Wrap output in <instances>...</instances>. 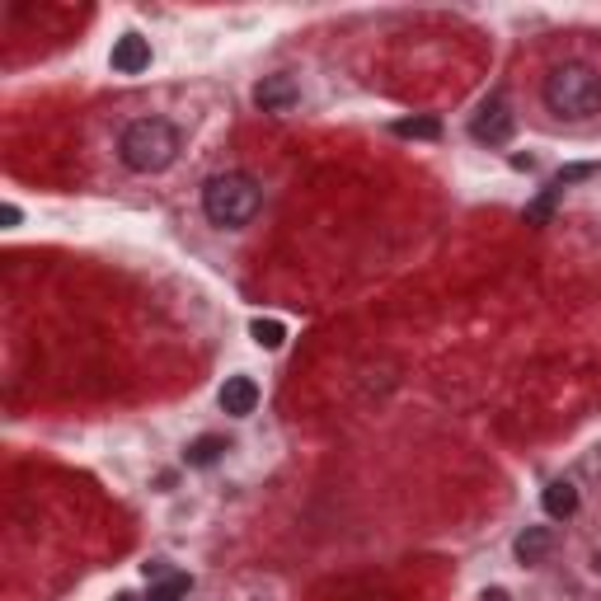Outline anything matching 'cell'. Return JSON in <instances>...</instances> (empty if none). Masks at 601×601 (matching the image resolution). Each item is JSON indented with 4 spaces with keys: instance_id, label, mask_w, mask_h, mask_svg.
<instances>
[{
    "instance_id": "cell-1",
    "label": "cell",
    "mask_w": 601,
    "mask_h": 601,
    "mask_svg": "<svg viewBox=\"0 0 601 601\" xmlns=\"http://www.w3.org/2000/svg\"><path fill=\"white\" fill-rule=\"evenodd\" d=\"M545 104L550 113L569 118V123H583L592 113H601V76L583 62H564L545 76Z\"/></svg>"
},
{
    "instance_id": "cell-2",
    "label": "cell",
    "mask_w": 601,
    "mask_h": 601,
    "mask_svg": "<svg viewBox=\"0 0 601 601\" xmlns=\"http://www.w3.org/2000/svg\"><path fill=\"white\" fill-rule=\"evenodd\" d=\"M118 151H123L127 170L160 174V170H170L174 155H179V127L165 123V118H137V123L123 132Z\"/></svg>"
},
{
    "instance_id": "cell-3",
    "label": "cell",
    "mask_w": 601,
    "mask_h": 601,
    "mask_svg": "<svg viewBox=\"0 0 601 601\" xmlns=\"http://www.w3.org/2000/svg\"><path fill=\"white\" fill-rule=\"evenodd\" d=\"M259 202H263V193L249 174H216V179H207V188H202V212H207V221H212V226H226V231L249 226L254 212H259Z\"/></svg>"
},
{
    "instance_id": "cell-4",
    "label": "cell",
    "mask_w": 601,
    "mask_h": 601,
    "mask_svg": "<svg viewBox=\"0 0 601 601\" xmlns=\"http://www.w3.org/2000/svg\"><path fill=\"white\" fill-rule=\"evenodd\" d=\"M475 141H489V146H503V141L512 137V113L503 99H489V104L479 108V118H475Z\"/></svg>"
},
{
    "instance_id": "cell-5",
    "label": "cell",
    "mask_w": 601,
    "mask_h": 601,
    "mask_svg": "<svg viewBox=\"0 0 601 601\" xmlns=\"http://www.w3.org/2000/svg\"><path fill=\"white\" fill-rule=\"evenodd\" d=\"M151 66V43L141 38V33H123L118 43H113V71L118 76H141Z\"/></svg>"
},
{
    "instance_id": "cell-6",
    "label": "cell",
    "mask_w": 601,
    "mask_h": 601,
    "mask_svg": "<svg viewBox=\"0 0 601 601\" xmlns=\"http://www.w3.org/2000/svg\"><path fill=\"white\" fill-rule=\"evenodd\" d=\"M296 99H301V90H296L292 76H263L259 90H254V104H259L263 113H287Z\"/></svg>"
},
{
    "instance_id": "cell-7",
    "label": "cell",
    "mask_w": 601,
    "mask_h": 601,
    "mask_svg": "<svg viewBox=\"0 0 601 601\" xmlns=\"http://www.w3.org/2000/svg\"><path fill=\"white\" fill-rule=\"evenodd\" d=\"M254 404H259V386L249 381V376H231L226 386H221V409L235 418H245L254 414Z\"/></svg>"
},
{
    "instance_id": "cell-8",
    "label": "cell",
    "mask_w": 601,
    "mask_h": 601,
    "mask_svg": "<svg viewBox=\"0 0 601 601\" xmlns=\"http://www.w3.org/2000/svg\"><path fill=\"white\" fill-rule=\"evenodd\" d=\"M550 545H555L550 526H531V531L517 540V559H522V564H540V559L550 555Z\"/></svg>"
},
{
    "instance_id": "cell-9",
    "label": "cell",
    "mask_w": 601,
    "mask_h": 601,
    "mask_svg": "<svg viewBox=\"0 0 601 601\" xmlns=\"http://www.w3.org/2000/svg\"><path fill=\"white\" fill-rule=\"evenodd\" d=\"M545 512H550L555 522H569L573 512H578V489H573V484H550V489H545Z\"/></svg>"
},
{
    "instance_id": "cell-10",
    "label": "cell",
    "mask_w": 601,
    "mask_h": 601,
    "mask_svg": "<svg viewBox=\"0 0 601 601\" xmlns=\"http://www.w3.org/2000/svg\"><path fill=\"white\" fill-rule=\"evenodd\" d=\"M395 137L437 141V137H442V123H437V118H404V123H395Z\"/></svg>"
},
{
    "instance_id": "cell-11",
    "label": "cell",
    "mask_w": 601,
    "mask_h": 601,
    "mask_svg": "<svg viewBox=\"0 0 601 601\" xmlns=\"http://www.w3.org/2000/svg\"><path fill=\"white\" fill-rule=\"evenodd\" d=\"M221 451H226L221 437H198V442L188 447V465H216L221 461Z\"/></svg>"
},
{
    "instance_id": "cell-12",
    "label": "cell",
    "mask_w": 601,
    "mask_h": 601,
    "mask_svg": "<svg viewBox=\"0 0 601 601\" xmlns=\"http://www.w3.org/2000/svg\"><path fill=\"white\" fill-rule=\"evenodd\" d=\"M188 587H193V578H188V573H170L165 583L151 587V601H179V597H188Z\"/></svg>"
},
{
    "instance_id": "cell-13",
    "label": "cell",
    "mask_w": 601,
    "mask_h": 601,
    "mask_svg": "<svg viewBox=\"0 0 601 601\" xmlns=\"http://www.w3.org/2000/svg\"><path fill=\"white\" fill-rule=\"evenodd\" d=\"M249 334H254L259 348H282V339H287V329H282L278 320H254L249 324Z\"/></svg>"
},
{
    "instance_id": "cell-14",
    "label": "cell",
    "mask_w": 601,
    "mask_h": 601,
    "mask_svg": "<svg viewBox=\"0 0 601 601\" xmlns=\"http://www.w3.org/2000/svg\"><path fill=\"white\" fill-rule=\"evenodd\" d=\"M559 193H564V188H555V184H550V188H545V193H540L536 202H531V207H526V216H531V221H536V226H540V221H550V212H555Z\"/></svg>"
},
{
    "instance_id": "cell-15",
    "label": "cell",
    "mask_w": 601,
    "mask_h": 601,
    "mask_svg": "<svg viewBox=\"0 0 601 601\" xmlns=\"http://www.w3.org/2000/svg\"><path fill=\"white\" fill-rule=\"evenodd\" d=\"M601 165H569V170H559V179H555V188H569V184H578V179H592Z\"/></svg>"
},
{
    "instance_id": "cell-16",
    "label": "cell",
    "mask_w": 601,
    "mask_h": 601,
    "mask_svg": "<svg viewBox=\"0 0 601 601\" xmlns=\"http://www.w3.org/2000/svg\"><path fill=\"white\" fill-rule=\"evenodd\" d=\"M597 573H601V550H597Z\"/></svg>"
},
{
    "instance_id": "cell-17",
    "label": "cell",
    "mask_w": 601,
    "mask_h": 601,
    "mask_svg": "<svg viewBox=\"0 0 601 601\" xmlns=\"http://www.w3.org/2000/svg\"><path fill=\"white\" fill-rule=\"evenodd\" d=\"M118 601H132V597H118Z\"/></svg>"
}]
</instances>
